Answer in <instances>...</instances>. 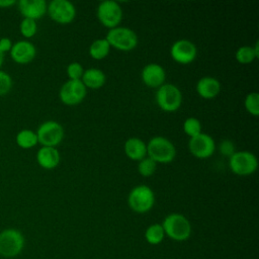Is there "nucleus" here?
Listing matches in <instances>:
<instances>
[{
  "mask_svg": "<svg viewBox=\"0 0 259 259\" xmlns=\"http://www.w3.org/2000/svg\"><path fill=\"white\" fill-rule=\"evenodd\" d=\"M161 225L165 235L174 241H186L191 235V225L187 218L181 213L168 214Z\"/></svg>",
  "mask_w": 259,
  "mask_h": 259,
  "instance_id": "nucleus-1",
  "label": "nucleus"
},
{
  "mask_svg": "<svg viewBox=\"0 0 259 259\" xmlns=\"http://www.w3.org/2000/svg\"><path fill=\"white\" fill-rule=\"evenodd\" d=\"M147 156L156 163H171L176 156V149L173 143L165 137L157 136L147 144Z\"/></svg>",
  "mask_w": 259,
  "mask_h": 259,
  "instance_id": "nucleus-2",
  "label": "nucleus"
},
{
  "mask_svg": "<svg viewBox=\"0 0 259 259\" xmlns=\"http://www.w3.org/2000/svg\"><path fill=\"white\" fill-rule=\"evenodd\" d=\"M25 245L23 234L13 228H8L0 232V256L4 258H14L18 256Z\"/></svg>",
  "mask_w": 259,
  "mask_h": 259,
  "instance_id": "nucleus-3",
  "label": "nucleus"
},
{
  "mask_svg": "<svg viewBox=\"0 0 259 259\" xmlns=\"http://www.w3.org/2000/svg\"><path fill=\"white\" fill-rule=\"evenodd\" d=\"M105 39L108 41L110 47L122 52H128L134 50L138 45L137 33L124 26H116L111 28L106 33Z\"/></svg>",
  "mask_w": 259,
  "mask_h": 259,
  "instance_id": "nucleus-4",
  "label": "nucleus"
},
{
  "mask_svg": "<svg viewBox=\"0 0 259 259\" xmlns=\"http://www.w3.org/2000/svg\"><path fill=\"white\" fill-rule=\"evenodd\" d=\"M128 206L138 213L149 211L155 203V194L151 187L141 184L134 187L127 196Z\"/></svg>",
  "mask_w": 259,
  "mask_h": 259,
  "instance_id": "nucleus-5",
  "label": "nucleus"
},
{
  "mask_svg": "<svg viewBox=\"0 0 259 259\" xmlns=\"http://www.w3.org/2000/svg\"><path fill=\"white\" fill-rule=\"evenodd\" d=\"M156 102L162 110L173 112L181 106L182 93L176 85L164 83L157 89Z\"/></svg>",
  "mask_w": 259,
  "mask_h": 259,
  "instance_id": "nucleus-6",
  "label": "nucleus"
},
{
  "mask_svg": "<svg viewBox=\"0 0 259 259\" xmlns=\"http://www.w3.org/2000/svg\"><path fill=\"white\" fill-rule=\"evenodd\" d=\"M229 167L236 175L247 176L257 170L258 160L252 152L236 151L229 158Z\"/></svg>",
  "mask_w": 259,
  "mask_h": 259,
  "instance_id": "nucleus-7",
  "label": "nucleus"
},
{
  "mask_svg": "<svg viewBox=\"0 0 259 259\" xmlns=\"http://www.w3.org/2000/svg\"><path fill=\"white\" fill-rule=\"evenodd\" d=\"M96 15L99 22L111 29L120 23L122 19V9L120 5L113 0H105L99 3L96 10Z\"/></svg>",
  "mask_w": 259,
  "mask_h": 259,
  "instance_id": "nucleus-8",
  "label": "nucleus"
},
{
  "mask_svg": "<svg viewBox=\"0 0 259 259\" xmlns=\"http://www.w3.org/2000/svg\"><path fill=\"white\" fill-rule=\"evenodd\" d=\"M38 143L44 147H56L64 138L63 126L55 120H47L42 122L36 130Z\"/></svg>",
  "mask_w": 259,
  "mask_h": 259,
  "instance_id": "nucleus-9",
  "label": "nucleus"
},
{
  "mask_svg": "<svg viewBox=\"0 0 259 259\" xmlns=\"http://www.w3.org/2000/svg\"><path fill=\"white\" fill-rule=\"evenodd\" d=\"M47 12L52 20L60 24L72 22L76 16L74 4L68 0H53L48 4Z\"/></svg>",
  "mask_w": 259,
  "mask_h": 259,
  "instance_id": "nucleus-10",
  "label": "nucleus"
},
{
  "mask_svg": "<svg viewBox=\"0 0 259 259\" xmlns=\"http://www.w3.org/2000/svg\"><path fill=\"white\" fill-rule=\"evenodd\" d=\"M87 88L81 80H68L60 88L59 96L66 105H77L82 102L86 96Z\"/></svg>",
  "mask_w": 259,
  "mask_h": 259,
  "instance_id": "nucleus-11",
  "label": "nucleus"
},
{
  "mask_svg": "<svg viewBox=\"0 0 259 259\" xmlns=\"http://www.w3.org/2000/svg\"><path fill=\"white\" fill-rule=\"evenodd\" d=\"M188 148L194 157L198 159H206L214 153L215 143L209 135L200 133L199 135L190 138Z\"/></svg>",
  "mask_w": 259,
  "mask_h": 259,
  "instance_id": "nucleus-12",
  "label": "nucleus"
},
{
  "mask_svg": "<svg viewBox=\"0 0 259 259\" xmlns=\"http://www.w3.org/2000/svg\"><path fill=\"white\" fill-rule=\"evenodd\" d=\"M197 50L195 45L185 38L178 39L170 48L171 58L178 64L187 65L196 58Z\"/></svg>",
  "mask_w": 259,
  "mask_h": 259,
  "instance_id": "nucleus-13",
  "label": "nucleus"
},
{
  "mask_svg": "<svg viewBox=\"0 0 259 259\" xmlns=\"http://www.w3.org/2000/svg\"><path fill=\"white\" fill-rule=\"evenodd\" d=\"M11 59L20 65L30 63L36 56L34 45L28 40H18L12 45L10 50Z\"/></svg>",
  "mask_w": 259,
  "mask_h": 259,
  "instance_id": "nucleus-14",
  "label": "nucleus"
},
{
  "mask_svg": "<svg viewBox=\"0 0 259 259\" xmlns=\"http://www.w3.org/2000/svg\"><path fill=\"white\" fill-rule=\"evenodd\" d=\"M16 4L23 18L36 21L47 13L48 3L45 0H20Z\"/></svg>",
  "mask_w": 259,
  "mask_h": 259,
  "instance_id": "nucleus-15",
  "label": "nucleus"
},
{
  "mask_svg": "<svg viewBox=\"0 0 259 259\" xmlns=\"http://www.w3.org/2000/svg\"><path fill=\"white\" fill-rule=\"evenodd\" d=\"M142 81L149 87L159 88L165 83L166 73L164 68L157 63H150L142 70Z\"/></svg>",
  "mask_w": 259,
  "mask_h": 259,
  "instance_id": "nucleus-16",
  "label": "nucleus"
},
{
  "mask_svg": "<svg viewBox=\"0 0 259 259\" xmlns=\"http://www.w3.org/2000/svg\"><path fill=\"white\" fill-rule=\"evenodd\" d=\"M61 157L56 147H44L41 146L36 153L37 164L47 170L56 168L60 163Z\"/></svg>",
  "mask_w": 259,
  "mask_h": 259,
  "instance_id": "nucleus-17",
  "label": "nucleus"
},
{
  "mask_svg": "<svg viewBox=\"0 0 259 259\" xmlns=\"http://www.w3.org/2000/svg\"><path fill=\"white\" fill-rule=\"evenodd\" d=\"M221 91L220 81L210 76L200 78L196 83L197 94L204 99H212L219 95Z\"/></svg>",
  "mask_w": 259,
  "mask_h": 259,
  "instance_id": "nucleus-18",
  "label": "nucleus"
},
{
  "mask_svg": "<svg viewBox=\"0 0 259 259\" xmlns=\"http://www.w3.org/2000/svg\"><path fill=\"white\" fill-rule=\"evenodd\" d=\"M124 153L127 158L140 161L147 156V144L140 138H130L124 143Z\"/></svg>",
  "mask_w": 259,
  "mask_h": 259,
  "instance_id": "nucleus-19",
  "label": "nucleus"
},
{
  "mask_svg": "<svg viewBox=\"0 0 259 259\" xmlns=\"http://www.w3.org/2000/svg\"><path fill=\"white\" fill-rule=\"evenodd\" d=\"M81 81L86 88L98 89L104 85L106 77L102 70L97 68H89L84 70Z\"/></svg>",
  "mask_w": 259,
  "mask_h": 259,
  "instance_id": "nucleus-20",
  "label": "nucleus"
},
{
  "mask_svg": "<svg viewBox=\"0 0 259 259\" xmlns=\"http://www.w3.org/2000/svg\"><path fill=\"white\" fill-rule=\"evenodd\" d=\"M259 56V44L255 42L254 47L242 46L235 53V58L240 64L246 65L252 63Z\"/></svg>",
  "mask_w": 259,
  "mask_h": 259,
  "instance_id": "nucleus-21",
  "label": "nucleus"
},
{
  "mask_svg": "<svg viewBox=\"0 0 259 259\" xmlns=\"http://www.w3.org/2000/svg\"><path fill=\"white\" fill-rule=\"evenodd\" d=\"M15 142L19 148L25 150L31 149L36 146V144H38L36 133L28 128H24L18 132L15 137Z\"/></svg>",
  "mask_w": 259,
  "mask_h": 259,
  "instance_id": "nucleus-22",
  "label": "nucleus"
},
{
  "mask_svg": "<svg viewBox=\"0 0 259 259\" xmlns=\"http://www.w3.org/2000/svg\"><path fill=\"white\" fill-rule=\"evenodd\" d=\"M110 45L104 38H97L89 47V55L94 60H102L107 57L110 51Z\"/></svg>",
  "mask_w": 259,
  "mask_h": 259,
  "instance_id": "nucleus-23",
  "label": "nucleus"
},
{
  "mask_svg": "<svg viewBox=\"0 0 259 259\" xmlns=\"http://www.w3.org/2000/svg\"><path fill=\"white\" fill-rule=\"evenodd\" d=\"M165 237V233L161 224H153L149 226L145 232V239L151 245L160 244Z\"/></svg>",
  "mask_w": 259,
  "mask_h": 259,
  "instance_id": "nucleus-24",
  "label": "nucleus"
},
{
  "mask_svg": "<svg viewBox=\"0 0 259 259\" xmlns=\"http://www.w3.org/2000/svg\"><path fill=\"white\" fill-rule=\"evenodd\" d=\"M201 128H202L201 122L196 117H188L183 122V132L189 138H193L199 135L200 133H202Z\"/></svg>",
  "mask_w": 259,
  "mask_h": 259,
  "instance_id": "nucleus-25",
  "label": "nucleus"
},
{
  "mask_svg": "<svg viewBox=\"0 0 259 259\" xmlns=\"http://www.w3.org/2000/svg\"><path fill=\"white\" fill-rule=\"evenodd\" d=\"M246 110L253 116L259 115V94L257 92H250L246 95L244 100Z\"/></svg>",
  "mask_w": 259,
  "mask_h": 259,
  "instance_id": "nucleus-26",
  "label": "nucleus"
},
{
  "mask_svg": "<svg viewBox=\"0 0 259 259\" xmlns=\"http://www.w3.org/2000/svg\"><path fill=\"white\" fill-rule=\"evenodd\" d=\"M156 167H157V163L154 160H152L150 157L146 156L145 158L139 161L138 171L142 176L149 177L155 173Z\"/></svg>",
  "mask_w": 259,
  "mask_h": 259,
  "instance_id": "nucleus-27",
  "label": "nucleus"
},
{
  "mask_svg": "<svg viewBox=\"0 0 259 259\" xmlns=\"http://www.w3.org/2000/svg\"><path fill=\"white\" fill-rule=\"evenodd\" d=\"M19 30L22 36H24L25 38H30L34 36L37 31L36 21L29 18H23L19 24Z\"/></svg>",
  "mask_w": 259,
  "mask_h": 259,
  "instance_id": "nucleus-28",
  "label": "nucleus"
},
{
  "mask_svg": "<svg viewBox=\"0 0 259 259\" xmlns=\"http://www.w3.org/2000/svg\"><path fill=\"white\" fill-rule=\"evenodd\" d=\"M84 69L79 62H72L67 67V75L69 80H81Z\"/></svg>",
  "mask_w": 259,
  "mask_h": 259,
  "instance_id": "nucleus-29",
  "label": "nucleus"
},
{
  "mask_svg": "<svg viewBox=\"0 0 259 259\" xmlns=\"http://www.w3.org/2000/svg\"><path fill=\"white\" fill-rule=\"evenodd\" d=\"M12 78L5 71L0 70V96L6 95L12 88Z\"/></svg>",
  "mask_w": 259,
  "mask_h": 259,
  "instance_id": "nucleus-30",
  "label": "nucleus"
},
{
  "mask_svg": "<svg viewBox=\"0 0 259 259\" xmlns=\"http://www.w3.org/2000/svg\"><path fill=\"white\" fill-rule=\"evenodd\" d=\"M219 150H220V152L223 156H226V157H229V158L236 152L235 144L230 140H223L220 143Z\"/></svg>",
  "mask_w": 259,
  "mask_h": 259,
  "instance_id": "nucleus-31",
  "label": "nucleus"
},
{
  "mask_svg": "<svg viewBox=\"0 0 259 259\" xmlns=\"http://www.w3.org/2000/svg\"><path fill=\"white\" fill-rule=\"evenodd\" d=\"M12 41L9 37H1L0 38V51L5 54L7 52H10L12 48Z\"/></svg>",
  "mask_w": 259,
  "mask_h": 259,
  "instance_id": "nucleus-32",
  "label": "nucleus"
},
{
  "mask_svg": "<svg viewBox=\"0 0 259 259\" xmlns=\"http://www.w3.org/2000/svg\"><path fill=\"white\" fill-rule=\"evenodd\" d=\"M14 4H16L14 0H0V8H8Z\"/></svg>",
  "mask_w": 259,
  "mask_h": 259,
  "instance_id": "nucleus-33",
  "label": "nucleus"
},
{
  "mask_svg": "<svg viewBox=\"0 0 259 259\" xmlns=\"http://www.w3.org/2000/svg\"><path fill=\"white\" fill-rule=\"evenodd\" d=\"M3 63H4V54L0 51V68L2 67Z\"/></svg>",
  "mask_w": 259,
  "mask_h": 259,
  "instance_id": "nucleus-34",
  "label": "nucleus"
}]
</instances>
